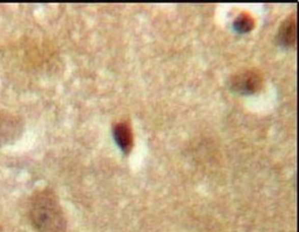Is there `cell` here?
I'll return each instance as SVG.
<instances>
[{
  "instance_id": "cell-2",
  "label": "cell",
  "mask_w": 299,
  "mask_h": 232,
  "mask_svg": "<svg viewBox=\"0 0 299 232\" xmlns=\"http://www.w3.org/2000/svg\"><path fill=\"white\" fill-rule=\"evenodd\" d=\"M263 85V77L257 69H244L234 74L229 80L230 88L241 95H252L260 91Z\"/></svg>"
},
{
  "instance_id": "cell-3",
  "label": "cell",
  "mask_w": 299,
  "mask_h": 232,
  "mask_svg": "<svg viewBox=\"0 0 299 232\" xmlns=\"http://www.w3.org/2000/svg\"><path fill=\"white\" fill-rule=\"evenodd\" d=\"M114 137L119 147L125 153L131 152L133 147V132L128 123L120 122L114 128Z\"/></svg>"
},
{
  "instance_id": "cell-4",
  "label": "cell",
  "mask_w": 299,
  "mask_h": 232,
  "mask_svg": "<svg viewBox=\"0 0 299 232\" xmlns=\"http://www.w3.org/2000/svg\"><path fill=\"white\" fill-rule=\"evenodd\" d=\"M279 43L285 46L294 45L296 40V16L294 13L285 19L279 28Z\"/></svg>"
},
{
  "instance_id": "cell-5",
  "label": "cell",
  "mask_w": 299,
  "mask_h": 232,
  "mask_svg": "<svg viewBox=\"0 0 299 232\" xmlns=\"http://www.w3.org/2000/svg\"><path fill=\"white\" fill-rule=\"evenodd\" d=\"M254 19L249 13H241L238 15L237 19L234 21V28L235 29L240 32V34H246L250 30H252L254 27Z\"/></svg>"
},
{
  "instance_id": "cell-1",
  "label": "cell",
  "mask_w": 299,
  "mask_h": 232,
  "mask_svg": "<svg viewBox=\"0 0 299 232\" xmlns=\"http://www.w3.org/2000/svg\"><path fill=\"white\" fill-rule=\"evenodd\" d=\"M30 218L38 232H66L67 221L57 195L52 190L35 194L31 203Z\"/></svg>"
}]
</instances>
